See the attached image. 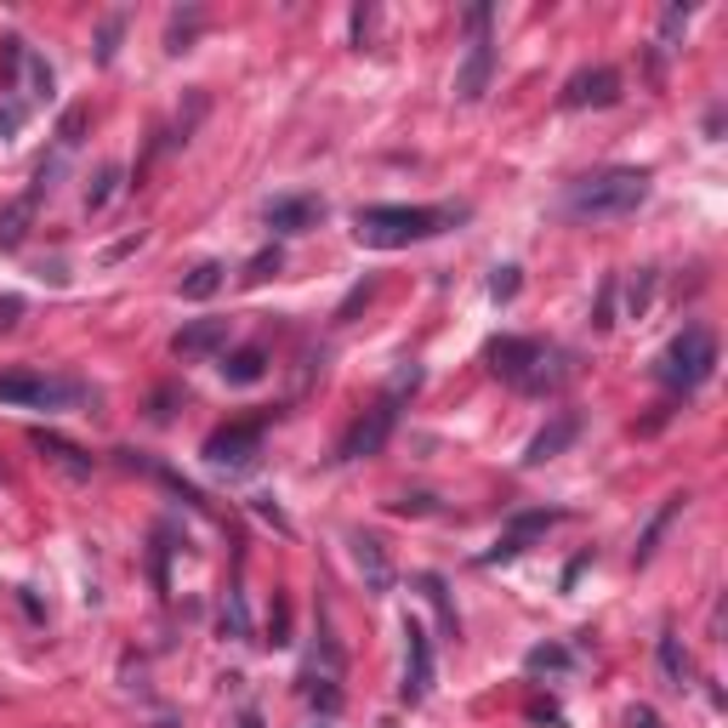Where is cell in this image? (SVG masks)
Segmentation results:
<instances>
[{"instance_id":"obj_1","label":"cell","mask_w":728,"mask_h":728,"mask_svg":"<svg viewBox=\"0 0 728 728\" xmlns=\"http://www.w3.org/2000/svg\"><path fill=\"white\" fill-rule=\"evenodd\" d=\"M643 199H649V171L609 165V171H592V177L564 188V217H575V222H609V217H632Z\"/></svg>"},{"instance_id":"obj_2","label":"cell","mask_w":728,"mask_h":728,"mask_svg":"<svg viewBox=\"0 0 728 728\" xmlns=\"http://www.w3.org/2000/svg\"><path fill=\"white\" fill-rule=\"evenodd\" d=\"M456 217L461 211H439V206H365L354 217V239L370 250H405V245L444 234Z\"/></svg>"},{"instance_id":"obj_3","label":"cell","mask_w":728,"mask_h":728,"mask_svg":"<svg viewBox=\"0 0 728 728\" xmlns=\"http://www.w3.org/2000/svg\"><path fill=\"white\" fill-rule=\"evenodd\" d=\"M484 359H490V370L501 375V382H513L518 393H552L569 375L558 347H546L535 336H495L484 347Z\"/></svg>"},{"instance_id":"obj_4","label":"cell","mask_w":728,"mask_h":728,"mask_svg":"<svg viewBox=\"0 0 728 728\" xmlns=\"http://www.w3.org/2000/svg\"><path fill=\"white\" fill-rule=\"evenodd\" d=\"M416 387H421V370H416V365H405V370H398L393 382H387V393L375 398V405H370V410H365V416L342 433L336 461H365V456H375V449L387 444V433L398 427V405H405V393H416Z\"/></svg>"},{"instance_id":"obj_5","label":"cell","mask_w":728,"mask_h":728,"mask_svg":"<svg viewBox=\"0 0 728 728\" xmlns=\"http://www.w3.org/2000/svg\"><path fill=\"white\" fill-rule=\"evenodd\" d=\"M712 370H717V336L706 331V324H689V331L661 354V382H666L671 393L706 387V382H712Z\"/></svg>"},{"instance_id":"obj_6","label":"cell","mask_w":728,"mask_h":728,"mask_svg":"<svg viewBox=\"0 0 728 728\" xmlns=\"http://www.w3.org/2000/svg\"><path fill=\"white\" fill-rule=\"evenodd\" d=\"M86 387L63 382V375H35V370H12L0 375V405H29V410H69L81 405Z\"/></svg>"},{"instance_id":"obj_7","label":"cell","mask_w":728,"mask_h":728,"mask_svg":"<svg viewBox=\"0 0 728 728\" xmlns=\"http://www.w3.org/2000/svg\"><path fill=\"white\" fill-rule=\"evenodd\" d=\"M467 29H472V40H467V63H461V74H456V97H461V103H479V97L490 91V69H495L490 7H472V12H467Z\"/></svg>"},{"instance_id":"obj_8","label":"cell","mask_w":728,"mask_h":728,"mask_svg":"<svg viewBox=\"0 0 728 728\" xmlns=\"http://www.w3.org/2000/svg\"><path fill=\"white\" fill-rule=\"evenodd\" d=\"M257 456H262V421H234L206 439V461L217 472H245Z\"/></svg>"},{"instance_id":"obj_9","label":"cell","mask_w":728,"mask_h":728,"mask_svg":"<svg viewBox=\"0 0 728 728\" xmlns=\"http://www.w3.org/2000/svg\"><path fill=\"white\" fill-rule=\"evenodd\" d=\"M609 103H620V74H615L609 63L569 74V86H564V109H609Z\"/></svg>"},{"instance_id":"obj_10","label":"cell","mask_w":728,"mask_h":728,"mask_svg":"<svg viewBox=\"0 0 728 728\" xmlns=\"http://www.w3.org/2000/svg\"><path fill=\"white\" fill-rule=\"evenodd\" d=\"M433 689V638H427L421 620H405V700H416Z\"/></svg>"},{"instance_id":"obj_11","label":"cell","mask_w":728,"mask_h":728,"mask_svg":"<svg viewBox=\"0 0 728 728\" xmlns=\"http://www.w3.org/2000/svg\"><path fill=\"white\" fill-rule=\"evenodd\" d=\"M558 518H564V513H518V518L507 523V530H501V541L484 552V564H507V558H518V552L530 546L541 530H552Z\"/></svg>"},{"instance_id":"obj_12","label":"cell","mask_w":728,"mask_h":728,"mask_svg":"<svg viewBox=\"0 0 728 728\" xmlns=\"http://www.w3.org/2000/svg\"><path fill=\"white\" fill-rule=\"evenodd\" d=\"M319 217H324V199L291 194V199H273L268 206V229L273 234H308V229H319Z\"/></svg>"},{"instance_id":"obj_13","label":"cell","mask_w":728,"mask_h":728,"mask_svg":"<svg viewBox=\"0 0 728 728\" xmlns=\"http://www.w3.org/2000/svg\"><path fill=\"white\" fill-rule=\"evenodd\" d=\"M575 433H581V416H552V427H541V433L530 439V449H523V467H541L552 456H564V449L575 444Z\"/></svg>"},{"instance_id":"obj_14","label":"cell","mask_w":728,"mask_h":728,"mask_svg":"<svg viewBox=\"0 0 728 728\" xmlns=\"http://www.w3.org/2000/svg\"><path fill=\"white\" fill-rule=\"evenodd\" d=\"M222 342H229V319H199V324H183V331L171 336V354L177 359H206Z\"/></svg>"},{"instance_id":"obj_15","label":"cell","mask_w":728,"mask_h":728,"mask_svg":"<svg viewBox=\"0 0 728 728\" xmlns=\"http://www.w3.org/2000/svg\"><path fill=\"white\" fill-rule=\"evenodd\" d=\"M354 564H359L370 592H393V564H387V546L375 535H354Z\"/></svg>"},{"instance_id":"obj_16","label":"cell","mask_w":728,"mask_h":728,"mask_svg":"<svg viewBox=\"0 0 728 728\" xmlns=\"http://www.w3.org/2000/svg\"><path fill=\"white\" fill-rule=\"evenodd\" d=\"M35 439V449H40V456H52L63 472H69V479H91V456H86V449L81 444H69V439H58V433H29Z\"/></svg>"},{"instance_id":"obj_17","label":"cell","mask_w":728,"mask_h":728,"mask_svg":"<svg viewBox=\"0 0 728 728\" xmlns=\"http://www.w3.org/2000/svg\"><path fill=\"white\" fill-rule=\"evenodd\" d=\"M35 211H40V199H35V194H23V199H12V206L0 211V250H17L23 239H29Z\"/></svg>"},{"instance_id":"obj_18","label":"cell","mask_w":728,"mask_h":728,"mask_svg":"<svg viewBox=\"0 0 728 728\" xmlns=\"http://www.w3.org/2000/svg\"><path fill=\"white\" fill-rule=\"evenodd\" d=\"M222 375H229L234 387L262 382V375H268V347H239V354H229V359H222Z\"/></svg>"},{"instance_id":"obj_19","label":"cell","mask_w":728,"mask_h":728,"mask_svg":"<svg viewBox=\"0 0 728 728\" xmlns=\"http://www.w3.org/2000/svg\"><path fill=\"white\" fill-rule=\"evenodd\" d=\"M222 280H229V268H222V262H199V268H188L183 303H211V296L222 291Z\"/></svg>"},{"instance_id":"obj_20","label":"cell","mask_w":728,"mask_h":728,"mask_svg":"<svg viewBox=\"0 0 728 728\" xmlns=\"http://www.w3.org/2000/svg\"><path fill=\"white\" fill-rule=\"evenodd\" d=\"M421 592H427V604L439 609V626H444V638H461V620H456V604H449V592L439 575H421Z\"/></svg>"},{"instance_id":"obj_21","label":"cell","mask_w":728,"mask_h":728,"mask_svg":"<svg viewBox=\"0 0 728 728\" xmlns=\"http://www.w3.org/2000/svg\"><path fill=\"white\" fill-rule=\"evenodd\" d=\"M661 671H666V689L689 683V655H683V643H677V632H661Z\"/></svg>"},{"instance_id":"obj_22","label":"cell","mask_w":728,"mask_h":728,"mask_svg":"<svg viewBox=\"0 0 728 728\" xmlns=\"http://www.w3.org/2000/svg\"><path fill=\"white\" fill-rule=\"evenodd\" d=\"M569 649L564 643H541V649H530V655H523V671L530 677H541V671H569Z\"/></svg>"},{"instance_id":"obj_23","label":"cell","mask_w":728,"mask_h":728,"mask_svg":"<svg viewBox=\"0 0 728 728\" xmlns=\"http://www.w3.org/2000/svg\"><path fill=\"white\" fill-rule=\"evenodd\" d=\"M683 29H689V7H666V17H661V35H655V58L677 52V40H683Z\"/></svg>"},{"instance_id":"obj_24","label":"cell","mask_w":728,"mask_h":728,"mask_svg":"<svg viewBox=\"0 0 728 728\" xmlns=\"http://www.w3.org/2000/svg\"><path fill=\"white\" fill-rule=\"evenodd\" d=\"M303 694L313 700L324 717H336V712H342V689L331 683V677H313V671H308V677H303Z\"/></svg>"},{"instance_id":"obj_25","label":"cell","mask_w":728,"mask_h":728,"mask_svg":"<svg viewBox=\"0 0 728 728\" xmlns=\"http://www.w3.org/2000/svg\"><path fill=\"white\" fill-rule=\"evenodd\" d=\"M222 638H250V615H245L239 587H229V604H222Z\"/></svg>"},{"instance_id":"obj_26","label":"cell","mask_w":728,"mask_h":728,"mask_svg":"<svg viewBox=\"0 0 728 728\" xmlns=\"http://www.w3.org/2000/svg\"><path fill=\"white\" fill-rule=\"evenodd\" d=\"M23 74H29V97H52V69H46V58L23 52Z\"/></svg>"},{"instance_id":"obj_27","label":"cell","mask_w":728,"mask_h":728,"mask_svg":"<svg viewBox=\"0 0 728 728\" xmlns=\"http://www.w3.org/2000/svg\"><path fill=\"white\" fill-rule=\"evenodd\" d=\"M273 273H280V250H257V257L245 262V285H262Z\"/></svg>"},{"instance_id":"obj_28","label":"cell","mask_w":728,"mask_h":728,"mask_svg":"<svg viewBox=\"0 0 728 728\" xmlns=\"http://www.w3.org/2000/svg\"><path fill=\"white\" fill-rule=\"evenodd\" d=\"M81 137H86V109H69V114H63V125H58V143H63V148H74Z\"/></svg>"},{"instance_id":"obj_29","label":"cell","mask_w":728,"mask_h":728,"mask_svg":"<svg viewBox=\"0 0 728 728\" xmlns=\"http://www.w3.org/2000/svg\"><path fill=\"white\" fill-rule=\"evenodd\" d=\"M268 632H273V643H291V604H285V597H273V615H268Z\"/></svg>"},{"instance_id":"obj_30","label":"cell","mask_w":728,"mask_h":728,"mask_svg":"<svg viewBox=\"0 0 728 728\" xmlns=\"http://www.w3.org/2000/svg\"><path fill=\"white\" fill-rule=\"evenodd\" d=\"M490 296H495V303H513V296H518V268H495Z\"/></svg>"},{"instance_id":"obj_31","label":"cell","mask_w":728,"mask_h":728,"mask_svg":"<svg viewBox=\"0 0 728 728\" xmlns=\"http://www.w3.org/2000/svg\"><path fill=\"white\" fill-rule=\"evenodd\" d=\"M114 183H120V171L109 165V171H103V177H97V188L86 194V206H91V211H103V206H109V194H114Z\"/></svg>"},{"instance_id":"obj_32","label":"cell","mask_w":728,"mask_h":728,"mask_svg":"<svg viewBox=\"0 0 728 728\" xmlns=\"http://www.w3.org/2000/svg\"><path fill=\"white\" fill-rule=\"evenodd\" d=\"M194 29H199V12H194L188 23H183V17H177V23H171V52H188V40H194Z\"/></svg>"},{"instance_id":"obj_33","label":"cell","mask_w":728,"mask_h":728,"mask_svg":"<svg viewBox=\"0 0 728 728\" xmlns=\"http://www.w3.org/2000/svg\"><path fill=\"white\" fill-rule=\"evenodd\" d=\"M23 120H29V103H7V109H0V137H12Z\"/></svg>"},{"instance_id":"obj_34","label":"cell","mask_w":728,"mask_h":728,"mask_svg":"<svg viewBox=\"0 0 728 728\" xmlns=\"http://www.w3.org/2000/svg\"><path fill=\"white\" fill-rule=\"evenodd\" d=\"M114 40H120V17L103 23V40H97V63H114Z\"/></svg>"},{"instance_id":"obj_35","label":"cell","mask_w":728,"mask_h":728,"mask_svg":"<svg viewBox=\"0 0 728 728\" xmlns=\"http://www.w3.org/2000/svg\"><path fill=\"white\" fill-rule=\"evenodd\" d=\"M17 313H23V296H0V331H12Z\"/></svg>"},{"instance_id":"obj_36","label":"cell","mask_w":728,"mask_h":728,"mask_svg":"<svg viewBox=\"0 0 728 728\" xmlns=\"http://www.w3.org/2000/svg\"><path fill=\"white\" fill-rule=\"evenodd\" d=\"M626 728H666V723L649 712V706H632V712H626Z\"/></svg>"},{"instance_id":"obj_37","label":"cell","mask_w":728,"mask_h":728,"mask_svg":"<svg viewBox=\"0 0 728 728\" xmlns=\"http://www.w3.org/2000/svg\"><path fill=\"white\" fill-rule=\"evenodd\" d=\"M239 728H262V712H239Z\"/></svg>"},{"instance_id":"obj_38","label":"cell","mask_w":728,"mask_h":728,"mask_svg":"<svg viewBox=\"0 0 728 728\" xmlns=\"http://www.w3.org/2000/svg\"><path fill=\"white\" fill-rule=\"evenodd\" d=\"M308 728H331V717H319V723H308Z\"/></svg>"}]
</instances>
